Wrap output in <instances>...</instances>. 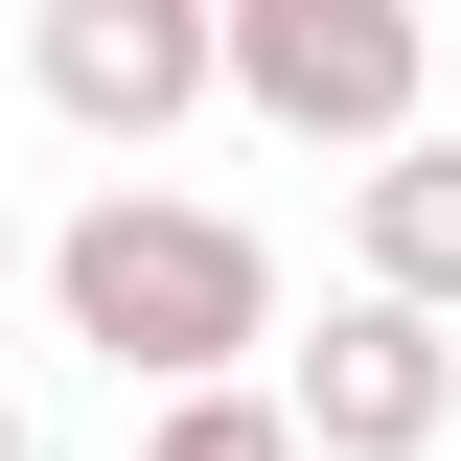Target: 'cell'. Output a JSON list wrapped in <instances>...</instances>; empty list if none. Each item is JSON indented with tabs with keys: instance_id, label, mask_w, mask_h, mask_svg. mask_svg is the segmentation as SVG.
<instances>
[{
	"instance_id": "obj_7",
	"label": "cell",
	"mask_w": 461,
	"mask_h": 461,
	"mask_svg": "<svg viewBox=\"0 0 461 461\" xmlns=\"http://www.w3.org/2000/svg\"><path fill=\"white\" fill-rule=\"evenodd\" d=\"M0 461H23V393H0Z\"/></svg>"
},
{
	"instance_id": "obj_4",
	"label": "cell",
	"mask_w": 461,
	"mask_h": 461,
	"mask_svg": "<svg viewBox=\"0 0 461 461\" xmlns=\"http://www.w3.org/2000/svg\"><path fill=\"white\" fill-rule=\"evenodd\" d=\"M277 393H300V438H323V461H438V438H461V323H438V300H393V277H346L323 346H277Z\"/></svg>"
},
{
	"instance_id": "obj_6",
	"label": "cell",
	"mask_w": 461,
	"mask_h": 461,
	"mask_svg": "<svg viewBox=\"0 0 461 461\" xmlns=\"http://www.w3.org/2000/svg\"><path fill=\"white\" fill-rule=\"evenodd\" d=\"M139 461H323V438L277 369H208V393H139Z\"/></svg>"
},
{
	"instance_id": "obj_1",
	"label": "cell",
	"mask_w": 461,
	"mask_h": 461,
	"mask_svg": "<svg viewBox=\"0 0 461 461\" xmlns=\"http://www.w3.org/2000/svg\"><path fill=\"white\" fill-rule=\"evenodd\" d=\"M47 323L93 346L115 393H208V369L277 346V254L230 208H185V185H93V208L47 230Z\"/></svg>"
},
{
	"instance_id": "obj_3",
	"label": "cell",
	"mask_w": 461,
	"mask_h": 461,
	"mask_svg": "<svg viewBox=\"0 0 461 461\" xmlns=\"http://www.w3.org/2000/svg\"><path fill=\"white\" fill-rule=\"evenodd\" d=\"M23 93L93 162H162L185 115L230 93V0H23Z\"/></svg>"
},
{
	"instance_id": "obj_5",
	"label": "cell",
	"mask_w": 461,
	"mask_h": 461,
	"mask_svg": "<svg viewBox=\"0 0 461 461\" xmlns=\"http://www.w3.org/2000/svg\"><path fill=\"white\" fill-rule=\"evenodd\" d=\"M346 277H393V300H438V323H461V139H438V115L346 162Z\"/></svg>"
},
{
	"instance_id": "obj_2",
	"label": "cell",
	"mask_w": 461,
	"mask_h": 461,
	"mask_svg": "<svg viewBox=\"0 0 461 461\" xmlns=\"http://www.w3.org/2000/svg\"><path fill=\"white\" fill-rule=\"evenodd\" d=\"M230 115L300 139V162H369L438 115V23L415 0H230Z\"/></svg>"
}]
</instances>
